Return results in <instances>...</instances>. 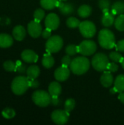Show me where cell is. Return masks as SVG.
Instances as JSON below:
<instances>
[{"label": "cell", "mask_w": 124, "mask_h": 125, "mask_svg": "<svg viewBox=\"0 0 124 125\" xmlns=\"http://www.w3.org/2000/svg\"><path fill=\"white\" fill-rule=\"evenodd\" d=\"M39 73H40L39 68L36 65L30 66L26 70L27 77L29 79H36L39 76Z\"/></svg>", "instance_id": "21"}, {"label": "cell", "mask_w": 124, "mask_h": 125, "mask_svg": "<svg viewBox=\"0 0 124 125\" xmlns=\"http://www.w3.org/2000/svg\"><path fill=\"white\" fill-rule=\"evenodd\" d=\"M107 70L108 71L111 72V73H115V72L118 71V66L115 62H111V63L109 62V64H108V65H107Z\"/></svg>", "instance_id": "37"}, {"label": "cell", "mask_w": 124, "mask_h": 125, "mask_svg": "<svg viewBox=\"0 0 124 125\" xmlns=\"http://www.w3.org/2000/svg\"><path fill=\"white\" fill-rule=\"evenodd\" d=\"M58 0H40L41 6L46 10H52L56 7Z\"/></svg>", "instance_id": "25"}, {"label": "cell", "mask_w": 124, "mask_h": 125, "mask_svg": "<svg viewBox=\"0 0 124 125\" xmlns=\"http://www.w3.org/2000/svg\"><path fill=\"white\" fill-rule=\"evenodd\" d=\"M121 65H122L123 68H124V59H123L122 62H121Z\"/></svg>", "instance_id": "44"}, {"label": "cell", "mask_w": 124, "mask_h": 125, "mask_svg": "<svg viewBox=\"0 0 124 125\" xmlns=\"http://www.w3.org/2000/svg\"><path fill=\"white\" fill-rule=\"evenodd\" d=\"M115 28L120 31H124V15L121 14L119 15V16L115 20Z\"/></svg>", "instance_id": "26"}, {"label": "cell", "mask_w": 124, "mask_h": 125, "mask_svg": "<svg viewBox=\"0 0 124 125\" xmlns=\"http://www.w3.org/2000/svg\"><path fill=\"white\" fill-rule=\"evenodd\" d=\"M63 40L61 37L54 35L48 39V41L45 44L46 51L48 53H57L63 47Z\"/></svg>", "instance_id": "6"}, {"label": "cell", "mask_w": 124, "mask_h": 125, "mask_svg": "<svg viewBox=\"0 0 124 125\" xmlns=\"http://www.w3.org/2000/svg\"><path fill=\"white\" fill-rule=\"evenodd\" d=\"M22 59L27 63L37 62L38 59L37 54L31 50H24L21 53Z\"/></svg>", "instance_id": "13"}, {"label": "cell", "mask_w": 124, "mask_h": 125, "mask_svg": "<svg viewBox=\"0 0 124 125\" xmlns=\"http://www.w3.org/2000/svg\"><path fill=\"white\" fill-rule=\"evenodd\" d=\"M29 78L24 76H18L15 78L11 84V89L14 94L21 95L29 89Z\"/></svg>", "instance_id": "3"}, {"label": "cell", "mask_w": 124, "mask_h": 125, "mask_svg": "<svg viewBox=\"0 0 124 125\" xmlns=\"http://www.w3.org/2000/svg\"><path fill=\"white\" fill-rule=\"evenodd\" d=\"M45 24L46 28H48L51 30L57 29L60 24V20L58 16L55 13L48 14L45 18Z\"/></svg>", "instance_id": "10"}, {"label": "cell", "mask_w": 124, "mask_h": 125, "mask_svg": "<svg viewBox=\"0 0 124 125\" xmlns=\"http://www.w3.org/2000/svg\"><path fill=\"white\" fill-rule=\"evenodd\" d=\"M33 102L39 107H46L50 104L51 96L45 91L38 90L35 91L32 94Z\"/></svg>", "instance_id": "4"}, {"label": "cell", "mask_w": 124, "mask_h": 125, "mask_svg": "<svg viewBox=\"0 0 124 125\" xmlns=\"http://www.w3.org/2000/svg\"><path fill=\"white\" fill-rule=\"evenodd\" d=\"M60 12L64 15H69L73 13L75 7L71 3H63V4L58 8Z\"/></svg>", "instance_id": "19"}, {"label": "cell", "mask_w": 124, "mask_h": 125, "mask_svg": "<svg viewBox=\"0 0 124 125\" xmlns=\"http://www.w3.org/2000/svg\"><path fill=\"white\" fill-rule=\"evenodd\" d=\"M110 12L114 15H121L124 13V2L116 1L112 5Z\"/></svg>", "instance_id": "20"}, {"label": "cell", "mask_w": 124, "mask_h": 125, "mask_svg": "<svg viewBox=\"0 0 124 125\" xmlns=\"http://www.w3.org/2000/svg\"><path fill=\"white\" fill-rule=\"evenodd\" d=\"M80 24V21L75 17H70L67 21V25L69 28H77L79 27Z\"/></svg>", "instance_id": "27"}, {"label": "cell", "mask_w": 124, "mask_h": 125, "mask_svg": "<svg viewBox=\"0 0 124 125\" xmlns=\"http://www.w3.org/2000/svg\"><path fill=\"white\" fill-rule=\"evenodd\" d=\"M110 93H111V94H116V93L118 92V91H117V89H115V86H114L113 88H112V89H110Z\"/></svg>", "instance_id": "43"}, {"label": "cell", "mask_w": 124, "mask_h": 125, "mask_svg": "<svg viewBox=\"0 0 124 125\" xmlns=\"http://www.w3.org/2000/svg\"><path fill=\"white\" fill-rule=\"evenodd\" d=\"M115 20V19L114 15L110 11H109L103 13V15L102 17V23L104 26L110 27L114 23Z\"/></svg>", "instance_id": "15"}, {"label": "cell", "mask_w": 124, "mask_h": 125, "mask_svg": "<svg viewBox=\"0 0 124 125\" xmlns=\"http://www.w3.org/2000/svg\"><path fill=\"white\" fill-rule=\"evenodd\" d=\"M61 1H67V0H61Z\"/></svg>", "instance_id": "45"}, {"label": "cell", "mask_w": 124, "mask_h": 125, "mask_svg": "<svg viewBox=\"0 0 124 125\" xmlns=\"http://www.w3.org/2000/svg\"><path fill=\"white\" fill-rule=\"evenodd\" d=\"M69 112L66 110H56L51 114V119L56 125H65L69 118Z\"/></svg>", "instance_id": "9"}, {"label": "cell", "mask_w": 124, "mask_h": 125, "mask_svg": "<svg viewBox=\"0 0 124 125\" xmlns=\"http://www.w3.org/2000/svg\"><path fill=\"white\" fill-rule=\"evenodd\" d=\"M71 62H72V60H71V58H70V56L69 55L64 56L62 58V59H61L62 66H64V67H69V66H70Z\"/></svg>", "instance_id": "36"}, {"label": "cell", "mask_w": 124, "mask_h": 125, "mask_svg": "<svg viewBox=\"0 0 124 125\" xmlns=\"http://www.w3.org/2000/svg\"><path fill=\"white\" fill-rule=\"evenodd\" d=\"M29 87L36 89L39 86V83L36 79H29Z\"/></svg>", "instance_id": "38"}, {"label": "cell", "mask_w": 124, "mask_h": 125, "mask_svg": "<svg viewBox=\"0 0 124 125\" xmlns=\"http://www.w3.org/2000/svg\"><path fill=\"white\" fill-rule=\"evenodd\" d=\"M54 59L52 56V55H50V53H48L44 54L43 56V59H42V65L43 67H45V68H51L53 64H54Z\"/></svg>", "instance_id": "22"}, {"label": "cell", "mask_w": 124, "mask_h": 125, "mask_svg": "<svg viewBox=\"0 0 124 125\" xmlns=\"http://www.w3.org/2000/svg\"><path fill=\"white\" fill-rule=\"evenodd\" d=\"M90 67L89 60L84 56H78L72 60L70 64L71 71L75 75H83L86 73Z\"/></svg>", "instance_id": "1"}, {"label": "cell", "mask_w": 124, "mask_h": 125, "mask_svg": "<svg viewBox=\"0 0 124 125\" xmlns=\"http://www.w3.org/2000/svg\"><path fill=\"white\" fill-rule=\"evenodd\" d=\"M1 114L5 119H12L15 116V112L13 109L7 108L2 111Z\"/></svg>", "instance_id": "31"}, {"label": "cell", "mask_w": 124, "mask_h": 125, "mask_svg": "<svg viewBox=\"0 0 124 125\" xmlns=\"http://www.w3.org/2000/svg\"><path fill=\"white\" fill-rule=\"evenodd\" d=\"M70 75V70L68 67H60L55 71L54 76L58 81H65L68 79Z\"/></svg>", "instance_id": "12"}, {"label": "cell", "mask_w": 124, "mask_h": 125, "mask_svg": "<svg viewBox=\"0 0 124 125\" xmlns=\"http://www.w3.org/2000/svg\"><path fill=\"white\" fill-rule=\"evenodd\" d=\"M66 53L67 55H69L70 56H75L78 52V46L75 45H69L66 48Z\"/></svg>", "instance_id": "30"}, {"label": "cell", "mask_w": 124, "mask_h": 125, "mask_svg": "<svg viewBox=\"0 0 124 125\" xmlns=\"http://www.w3.org/2000/svg\"><path fill=\"white\" fill-rule=\"evenodd\" d=\"M45 17V12L42 9H37L35 10L34 13V20L37 21H40L43 19V18Z\"/></svg>", "instance_id": "34"}, {"label": "cell", "mask_w": 124, "mask_h": 125, "mask_svg": "<svg viewBox=\"0 0 124 125\" xmlns=\"http://www.w3.org/2000/svg\"><path fill=\"white\" fill-rule=\"evenodd\" d=\"M13 43V40L11 36L7 34H0V47L8 48Z\"/></svg>", "instance_id": "18"}, {"label": "cell", "mask_w": 124, "mask_h": 125, "mask_svg": "<svg viewBox=\"0 0 124 125\" xmlns=\"http://www.w3.org/2000/svg\"><path fill=\"white\" fill-rule=\"evenodd\" d=\"M4 68L6 71H8V72H12V71H15V68H16V64L15 63H14L12 61H6L4 64Z\"/></svg>", "instance_id": "32"}, {"label": "cell", "mask_w": 124, "mask_h": 125, "mask_svg": "<svg viewBox=\"0 0 124 125\" xmlns=\"http://www.w3.org/2000/svg\"><path fill=\"white\" fill-rule=\"evenodd\" d=\"M99 6L102 10L103 13L110 11V0H99Z\"/></svg>", "instance_id": "28"}, {"label": "cell", "mask_w": 124, "mask_h": 125, "mask_svg": "<svg viewBox=\"0 0 124 125\" xmlns=\"http://www.w3.org/2000/svg\"><path fill=\"white\" fill-rule=\"evenodd\" d=\"M91 11H92V9L90 6L86 5V4H83L78 8L77 13L81 18H85L88 17L91 15Z\"/></svg>", "instance_id": "23"}, {"label": "cell", "mask_w": 124, "mask_h": 125, "mask_svg": "<svg viewBox=\"0 0 124 125\" xmlns=\"http://www.w3.org/2000/svg\"><path fill=\"white\" fill-rule=\"evenodd\" d=\"M42 36L43 38L45 39H48L51 36V29H48V28H46L42 32Z\"/></svg>", "instance_id": "40"}, {"label": "cell", "mask_w": 124, "mask_h": 125, "mask_svg": "<svg viewBox=\"0 0 124 125\" xmlns=\"http://www.w3.org/2000/svg\"><path fill=\"white\" fill-rule=\"evenodd\" d=\"M75 107V101L73 99H68L65 101L64 103V110H66L68 112L72 111Z\"/></svg>", "instance_id": "29"}, {"label": "cell", "mask_w": 124, "mask_h": 125, "mask_svg": "<svg viewBox=\"0 0 124 125\" xmlns=\"http://www.w3.org/2000/svg\"><path fill=\"white\" fill-rule=\"evenodd\" d=\"M116 50L118 51L124 52V40H121L118 42V43L115 45Z\"/></svg>", "instance_id": "39"}, {"label": "cell", "mask_w": 124, "mask_h": 125, "mask_svg": "<svg viewBox=\"0 0 124 125\" xmlns=\"http://www.w3.org/2000/svg\"><path fill=\"white\" fill-rule=\"evenodd\" d=\"M79 29L81 34L86 38L93 37L96 31V29L94 23L88 21L81 22L79 26Z\"/></svg>", "instance_id": "7"}, {"label": "cell", "mask_w": 124, "mask_h": 125, "mask_svg": "<svg viewBox=\"0 0 124 125\" xmlns=\"http://www.w3.org/2000/svg\"><path fill=\"white\" fill-rule=\"evenodd\" d=\"M16 64V68L15 71L19 73H24L26 72V66L19 60H18L15 63Z\"/></svg>", "instance_id": "35"}, {"label": "cell", "mask_w": 124, "mask_h": 125, "mask_svg": "<svg viewBox=\"0 0 124 125\" xmlns=\"http://www.w3.org/2000/svg\"><path fill=\"white\" fill-rule=\"evenodd\" d=\"M28 32L34 38L39 37L42 34V26L39 21L36 20L31 21L28 24Z\"/></svg>", "instance_id": "11"}, {"label": "cell", "mask_w": 124, "mask_h": 125, "mask_svg": "<svg viewBox=\"0 0 124 125\" xmlns=\"http://www.w3.org/2000/svg\"><path fill=\"white\" fill-rule=\"evenodd\" d=\"M118 99H119V100H120L121 103H123L124 104V92L120 93V94H119V96H118Z\"/></svg>", "instance_id": "42"}, {"label": "cell", "mask_w": 124, "mask_h": 125, "mask_svg": "<svg viewBox=\"0 0 124 125\" xmlns=\"http://www.w3.org/2000/svg\"><path fill=\"white\" fill-rule=\"evenodd\" d=\"M110 58L112 61H113L114 62H121L123 60V56H121V54H120L119 53L116 52V51H113L110 53Z\"/></svg>", "instance_id": "33"}, {"label": "cell", "mask_w": 124, "mask_h": 125, "mask_svg": "<svg viewBox=\"0 0 124 125\" xmlns=\"http://www.w3.org/2000/svg\"><path fill=\"white\" fill-rule=\"evenodd\" d=\"M12 34L14 38L16 40L18 41H21L24 39L25 36H26V29H24L23 26L18 25L16 26L12 31Z\"/></svg>", "instance_id": "16"}, {"label": "cell", "mask_w": 124, "mask_h": 125, "mask_svg": "<svg viewBox=\"0 0 124 125\" xmlns=\"http://www.w3.org/2000/svg\"><path fill=\"white\" fill-rule=\"evenodd\" d=\"M100 82L102 83V85L104 87H110V86H112L113 82V76L111 73V72L110 71H104L103 74L101 76L100 78Z\"/></svg>", "instance_id": "14"}, {"label": "cell", "mask_w": 124, "mask_h": 125, "mask_svg": "<svg viewBox=\"0 0 124 125\" xmlns=\"http://www.w3.org/2000/svg\"><path fill=\"white\" fill-rule=\"evenodd\" d=\"M48 92L50 96L58 97L61 93V86L58 82H52L48 87Z\"/></svg>", "instance_id": "17"}, {"label": "cell", "mask_w": 124, "mask_h": 125, "mask_svg": "<svg viewBox=\"0 0 124 125\" xmlns=\"http://www.w3.org/2000/svg\"><path fill=\"white\" fill-rule=\"evenodd\" d=\"M109 64L108 57L102 53L96 54L91 61V64L93 67L99 72H104L107 70V65Z\"/></svg>", "instance_id": "5"}, {"label": "cell", "mask_w": 124, "mask_h": 125, "mask_svg": "<svg viewBox=\"0 0 124 125\" xmlns=\"http://www.w3.org/2000/svg\"><path fill=\"white\" fill-rule=\"evenodd\" d=\"M50 104H52L54 106H57L60 104V100L58 99V97L56 96H51V100Z\"/></svg>", "instance_id": "41"}, {"label": "cell", "mask_w": 124, "mask_h": 125, "mask_svg": "<svg viewBox=\"0 0 124 125\" xmlns=\"http://www.w3.org/2000/svg\"><path fill=\"white\" fill-rule=\"evenodd\" d=\"M114 86L118 92L121 93L124 92V75H119L117 76L114 83Z\"/></svg>", "instance_id": "24"}, {"label": "cell", "mask_w": 124, "mask_h": 125, "mask_svg": "<svg viewBox=\"0 0 124 125\" xmlns=\"http://www.w3.org/2000/svg\"><path fill=\"white\" fill-rule=\"evenodd\" d=\"M96 44L92 40H84L78 46V52L83 56H90L96 51Z\"/></svg>", "instance_id": "8"}, {"label": "cell", "mask_w": 124, "mask_h": 125, "mask_svg": "<svg viewBox=\"0 0 124 125\" xmlns=\"http://www.w3.org/2000/svg\"><path fill=\"white\" fill-rule=\"evenodd\" d=\"M99 45L105 49L113 48L115 44V37L114 34L109 29H105L100 31L98 37Z\"/></svg>", "instance_id": "2"}]
</instances>
